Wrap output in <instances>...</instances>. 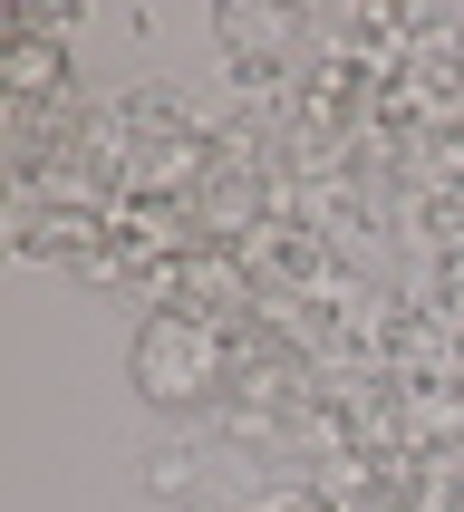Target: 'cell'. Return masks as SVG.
Masks as SVG:
<instances>
[{"label": "cell", "mask_w": 464, "mask_h": 512, "mask_svg": "<svg viewBox=\"0 0 464 512\" xmlns=\"http://www.w3.org/2000/svg\"><path fill=\"white\" fill-rule=\"evenodd\" d=\"M445 300H455V319H464V252L445 261Z\"/></svg>", "instance_id": "5"}, {"label": "cell", "mask_w": 464, "mask_h": 512, "mask_svg": "<svg viewBox=\"0 0 464 512\" xmlns=\"http://www.w3.org/2000/svg\"><path fill=\"white\" fill-rule=\"evenodd\" d=\"M213 29H223V49H281L290 39V20H271V10H223Z\"/></svg>", "instance_id": "3"}, {"label": "cell", "mask_w": 464, "mask_h": 512, "mask_svg": "<svg viewBox=\"0 0 464 512\" xmlns=\"http://www.w3.org/2000/svg\"><path fill=\"white\" fill-rule=\"evenodd\" d=\"M184 464H194L184 445H165V455H145V493H184Z\"/></svg>", "instance_id": "4"}, {"label": "cell", "mask_w": 464, "mask_h": 512, "mask_svg": "<svg viewBox=\"0 0 464 512\" xmlns=\"http://www.w3.org/2000/svg\"><path fill=\"white\" fill-rule=\"evenodd\" d=\"M58 78H68V58H58L49 39H29V29H20V49H10V107H39V97H58Z\"/></svg>", "instance_id": "2"}, {"label": "cell", "mask_w": 464, "mask_h": 512, "mask_svg": "<svg viewBox=\"0 0 464 512\" xmlns=\"http://www.w3.org/2000/svg\"><path fill=\"white\" fill-rule=\"evenodd\" d=\"M126 358H136V397L145 406H194V397L223 387V329L213 319H184V310H155Z\"/></svg>", "instance_id": "1"}]
</instances>
